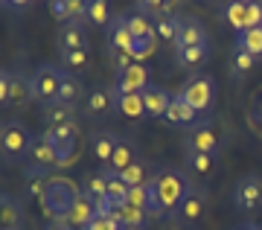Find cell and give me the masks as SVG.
Segmentation results:
<instances>
[{
	"instance_id": "6da1fadb",
	"label": "cell",
	"mask_w": 262,
	"mask_h": 230,
	"mask_svg": "<svg viewBox=\"0 0 262 230\" xmlns=\"http://www.w3.org/2000/svg\"><path fill=\"white\" fill-rule=\"evenodd\" d=\"M151 186H155V195L160 201L163 219H178L181 204L187 201V195L192 193L187 172L175 169V166H158L155 175H151Z\"/></svg>"
},
{
	"instance_id": "7a4b0ae2",
	"label": "cell",
	"mask_w": 262,
	"mask_h": 230,
	"mask_svg": "<svg viewBox=\"0 0 262 230\" xmlns=\"http://www.w3.org/2000/svg\"><path fill=\"white\" fill-rule=\"evenodd\" d=\"M32 140H35V134L29 131V126L24 120L12 117V120L0 122V157L9 166H24Z\"/></svg>"
},
{
	"instance_id": "3957f363",
	"label": "cell",
	"mask_w": 262,
	"mask_h": 230,
	"mask_svg": "<svg viewBox=\"0 0 262 230\" xmlns=\"http://www.w3.org/2000/svg\"><path fill=\"white\" fill-rule=\"evenodd\" d=\"M79 195H82V190L67 175H50V184H47V193H44L41 207H44L50 221H61L70 213V207L79 201Z\"/></svg>"
},
{
	"instance_id": "277c9868",
	"label": "cell",
	"mask_w": 262,
	"mask_h": 230,
	"mask_svg": "<svg viewBox=\"0 0 262 230\" xmlns=\"http://www.w3.org/2000/svg\"><path fill=\"white\" fill-rule=\"evenodd\" d=\"M53 169H58V152L53 149L47 134H38V137L32 140V146H29L27 160H24V178H29V175L50 178Z\"/></svg>"
},
{
	"instance_id": "5b68a950",
	"label": "cell",
	"mask_w": 262,
	"mask_h": 230,
	"mask_svg": "<svg viewBox=\"0 0 262 230\" xmlns=\"http://www.w3.org/2000/svg\"><path fill=\"white\" fill-rule=\"evenodd\" d=\"M178 93L195 114H204V111H210L215 105V79L210 73H195L189 76L187 85Z\"/></svg>"
},
{
	"instance_id": "8992f818",
	"label": "cell",
	"mask_w": 262,
	"mask_h": 230,
	"mask_svg": "<svg viewBox=\"0 0 262 230\" xmlns=\"http://www.w3.org/2000/svg\"><path fill=\"white\" fill-rule=\"evenodd\" d=\"M222 143H225V137L219 134V129H215L210 120H198L184 131V149H187V152L215 155V152L222 149Z\"/></svg>"
},
{
	"instance_id": "52a82bcc",
	"label": "cell",
	"mask_w": 262,
	"mask_h": 230,
	"mask_svg": "<svg viewBox=\"0 0 262 230\" xmlns=\"http://www.w3.org/2000/svg\"><path fill=\"white\" fill-rule=\"evenodd\" d=\"M61 76H64L61 67H56V65H38L35 73L29 76V91H32V99L44 102V105L56 102L58 99V88H61Z\"/></svg>"
},
{
	"instance_id": "ba28073f",
	"label": "cell",
	"mask_w": 262,
	"mask_h": 230,
	"mask_svg": "<svg viewBox=\"0 0 262 230\" xmlns=\"http://www.w3.org/2000/svg\"><path fill=\"white\" fill-rule=\"evenodd\" d=\"M233 207L245 216L262 210V175L259 172H245L233 184Z\"/></svg>"
},
{
	"instance_id": "9c48e42d",
	"label": "cell",
	"mask_w": 262,
	"mask_h": 230,
	"mask_svg": "<svg viewBox=\"0 0 262 230\" xmlns=\"http://www.w3.org/2000/svg\"><path fill=\"white\" fill-rule=\"evenodd\" d=\"M222 18L236 29V35L245 32V29L262 27V3L256 0H233L222 9Z\"/></svg>"
},
{
	"instance_id": "30bf717a",
	"label": "cell",
	"mask_w": 262,
	"mask_h": 230,
	"mask_svg": "<svg viewBox=\"0 0 262 230\" xmlns=\"http://www.w3.org/2000/svg\"><path fill=\"white\" fill-rule=\"evenodd\" d=\"M114 111H117V93H114V88L108 85V88H91V91L84 93V108L82 114L88 117V120H105V117H111Z\"/></svg>"
},
{
	"instance_id": "8fae6325",
	"label": "cell",
	"mask_w": 262,
	"mask_h": 230,
	"mask_svg": "<svg viewBox=\"0 0 262 230\" xmlns=\"http://www.w3.org/2000/svg\"><path fill=\"white\" fill-rule=\"evenodd\" d=\"M151 85V73L146 65H131L114 76V93H143Z\"/></svg>"
},
{
	"instance_id": "7c38bea8",
	"label": "cell",
	"mask_w": 262,
	"mask_h": 230,
	"mask_svg": "<svg viewBox=\"0 0 262 230\" xmlns=\"http://www.w3.org/2000/svg\"><path fill=\"white\" fill-rule=\"evenodd\" d=\"M184 47H210V35H207L204 20L195 15H184L178 24V38H175V50Z\"/></svg>"
},
{
	"instance_id": "4fadbf2b",
	"label": "cell",
	"mask_w": 262,
	"mask_h": 230,
	"mask_svg": "<svg viewBox=\"0 0 262 230\" xmlns=\"http://www.w3.org/2000/svg\"><path fill=\"white\" fill-rule=\"evenodd\" d=\"M47 140L53 143V149L58 152V169H64L76 160V140H79V129L76 126H67V129H53L44 131Z\"/></svg>"
},
{
	"instance_id": "5bb4252c",
	"label": "cell",
	"mask_w": 262,
	"mask_h": 230,
	"mask_svg": "<svg viewBox=\"0 0 262 230\" xmlns=\"http://www.w3.org/2000/svg\"><path fill=\"white\" fill-rule=\"evenodd\" d=\"M27 207L20 198L9 193H0V230H24Z\"/></svg>"
},
{
	"instance_id": "9a60e30c",
	"label": "cell",
	"mask_w": 262,
	"mask_h": 230,
	"mask_svg": "<svg viewBox=\"0 0 262 230\" xmlns=\"http://www.w3.org/2000/svg\"><path fill=\"white\" fill-rule=\"evenodd\" d=\"M204 210H207V198L204 193H198V190H192V193L187 195V201L181 204L178 210V227L181 230H192L201 224V219H204Z\"/></svg>"
},
{
	"instance_id": "2e32d148",
	"label": "cell",
	"mask_w": 262,
	"mask_h": 230,
	"mask_svg": "<svg viewBox=\"0 0 262 230\" xmlns=\"http://www.w3.org/2000/svg\"><path fill=\"white\" fill-rule=\"evenodd\" d=\"M108 216L120 224V230H149V224H151L149 216L143 210H137V207H131L128 201L111 204V213H108Z\"/></svg>"
},
{
	"instance_id": "e0dca14e",
	"label": "cell",
	"mask_w": 262,
	"mask_h": 230,
	"mask_svg": "<svg viewBox=\"0 0 262 230\" xmlns=\"http://www.w3.org/2000/svg\"><path fill=\"white\" fill-rule=\"evenodd\" d=\"M73 50H82V53L91 50V38L79 20L61 24V29H58V53H73Z\"/></svg>"
},
{
	"instance_id": "ac0fdd59",
	"label": "cell",
	"mask_w": 262,
	"mask_h": 230,
	"mask_svg": "<svg viewBox=\"0 0 262 230\" xmlns=\"http://www.w3.org/2000/svg\"><path fill=\"white\" fill-rule=\"evenodd\" d=\"M128 204L137 207V210H143L149 219H163V210H160V201H158V195H155L151 181L146 186H134L128 193Z\"/></svg>"
},
{
	"instance_id": "d6986e66",
	"label": "cell",
	"mask_w": 262,
	"mask_h": 230,
	"mask_svg": "<svg viewBox=\"0 0 262 230\" xmlns=\"http://www.w3.org/2000/svg\"><path fill=\"white\" fill-rule=\"evenodd\" d=\"M143 105H146V117L160 120V117H166L169 105H172V93L166 88H160V85H149L143 91Z\"/></svg>"
},
{
	"instance_id": "ffe728a7",
	"label": "cell",
	"mask_w": 262,
	"mask_h": 230,
	"mask_svg": "<svg viewBox=\"0 0 262 230\" xmlns=\"http://www.w3.org/2000/svg\"><path fill=\"white\" fill-rule=\"evenodd\" d=\"M108 53H128L131 55V44H134V35L128 32V27H125V18L122 15H114L111 27H108Z\"/></svg>"
},
{
	"instance_id": "44dd1931",
	"label": "cell",
	"mask_w": 262,
	"mask_h": 230,
	"mask_svg": "<svg viewBox=\"0 0 262 230\" xmlns=\"http://www.w3.org/2000/svg\"><path fill=\"white\" fill-rule=\"evenodd\" d=\"M41 122L47 126V131L76 126V108L61 105V102H50V105H44V111H41Z\"/></svg>"
},
{
	"instance_id": "7402d4cb",
	"label": "cell",
	"mask_w": 262,
	"mask_h": 230,
	"mask_svg": "<svg viewBox=\"0 0 262 230\" xmlns=\"http://www.w3.org/2000/svg\"><path fill=\"white\" fill-rule=\"evenodd\" d=\"M96 219V204L91 201V198H84V195H79V201L70 207V213H67L64 219V224L67 227H73V230H84L91 221Z\"/></svg>"
},
{
	"instance_id": "603a6c76",
	"label": "cell",
	"mask_w": 262,
	"mask_h": 230,
	"mask_svg": "<svg viewBox=\"0 0 262 230\" xmlns=\"http://www.w3.org/2000/svg\"><path fill=\"white\" fill-rule=\"evenodd\" d=\"M117 140H120V134H114V131H108V129H99V131L91 134V152H94V157L102 166L111 163L114 149H117Z\"/></svg>"
},
{
	"instance_id": "cb8c5ba5",
	"label": "cell",
	"mask_w": 262,
	"mask_h": 230,
	"mask_svg": "<svg viewBox=\"0 0 262 230\" xmlns=\"http://www.w3.org/2000/svg\"><path fill=\"white\" fill-rule=\"evenodd\" d=\"M137 157H140V155H137V146H134L128 137H120V140H117V149H114L111 163L105 166V169H108V172H114V175H122V172H125L134 160H137Z\"/></svg>"
},
{
	"instance_id": "d4e9b609",
	"label": "cell",
	"mask_w": 262,
	"mask_h": 230,
	"mask_svg": "<svg viewBox=\"0 0 262 230\" xmlns=\"http://www.w3.org/2000/svg\"><path fill=\"white\" fill-rule=\"evenodd\" d=\"M210 61V47H184L175 50V65L181 70H201Z\"/></svg>"
},
{
	"instance_id": "484cf974",
	"label": "cell",
	"mask_w": 262,
	"mask_h": 230,
	"mask_svg": "<svg viewBox=\"0 0 262 230\" xmlns=\"http://www.w3.org/2000/svg\"><path fill=\"white\" fill-rule=\"evenodd\" d=\"M84 6H88L84 0H53L50 3V12L61 24H73V20L84 18Z\"/></svg>"
},
{
	"instance_id": "4316f807",
	"label": "cell",
	"mask_w": 262,
	"mask_h": 230,
	"mask_svg": "<svg viewBox=\"0 0 262 230\" xmlns=\"http://www.w3.org/2000/svg\"><path fill=\"white\" fill-rule=\"evenodd\" d=\"M166 122H172V126H192V122H198V114L192 108H189L187 102H184V96L181 93H175L172 96V105H169V111H166V117H163Z\"/></svg>"
},
{
	"instance_id": "83f0119b",
	"label": "cell",
	"mask_w": 262,
	"mask_h": 230,
	"mask_svg": "<svg viewBox=\"0 0 262 230\" xmlns=\"http://www.w3.org/2000/svg\"><path fill=\"white\" fill-rule=\"evenodd\" d=\"M184 166H187V175L210 178V175L215 172V155H198V152H187V155H184Z\"/></svg>"
},
{
	"instance_id": "f1b7e54d",
	"label": "cell",
	"mask_w": 262,
	"mask_h": 230,
	"mask_svg": "<svg viewBox=\"0 0 262 230\" xmlns=\"http://www.w3.org/2000/svg\"><path fill=\"white\" fill-rule=\"evenodd\" d=\"M178 3H169V0H140L134 12H140L146 15L149 20H160V18H172V15H178Z\"/></svg>"
},
{
	"instance_id": "f546056e",
	"label": "cell",
	"mask_w": 262,
	"mask_h": 230,
	"mask_svg": "<svg viewBox=\"0 0 262 230\" xmlns=\"http://www.w3.org/2000/svg\"><path fill=\"white\" fill-rule=\"evenodd\" d=\"M151 175H155L151 163H149V160H143V157H137V160H134V163H131L120 178L131 186V190H134V186H146V184L151 181Z\"/></svg>"
},
{
	"instance_id": "4dcf8cb0",
	"label": "cell",
	"mask_w": 262,
	"mask_h": 230,
	"mask_svg": "<svg viewBox=\"0 0 262 230\" xmlns=\"http://www.w3.org/2000/svg\"><path fill=\"white\" fill-rule=\"evenodd\" d=\"M117 111L128 120H143L146 117V105H143V93H117Z\"/></svg>"
},
{
	"instance_id": "1f68e13d",
	"label": "cell",
	"mask_w": 262,
	"mask_h": 230,
	"mask_svg": "<svg viewBox=\"0 0 262 230\" xmlns=\"http://www.w3.org/2000/svg\"><path fill=\"white\" fill-rule=\"evenodd\" d=\"M82 195L84 198H91V201H102V198H108V181H105V175L102 172H91V175H84V181H82Z\"/></svg>"
},
{
	"instance_id": "d6a6232c",
	"label": "cell",
	"mask_w": 262,
	"mask_h": 230,
	"mask_svg": "<svg viewBox=\"0 0 262 230\" xmlns=\"http://www.w3.org/2000/svg\"><path fill=\"white\" fill-rule=\"evenodd\" d=\"M84 20L94 24V27H111L114 12L105 0H88V6H84Z\"/></svg>"
},
{
	"instance_id": "836d02e7",
	"label": "cell",
	"mask_w": 262,
	"mask_h": 230,
	"mask_svg": "<svg viewBox=\"0 0 262 230\" xmlns=\"http://www.w3.org/2000/svg\"><path fill=\"white\" fill-rule=\"evenodd\" d=\"M79 99H82V82H79L73 73H67V70H64V76H61V88H58V99H56V102H61V105H70V108H73Z\"/></svg>"
},
{
	"instance_id": "e575fe53",
	"label": "cell",
	"mask_w": 262,
	"mask_h": 230,
	"mask_svg": "<svg viewBox=\"0 0 262 230\" xmlns=\"http://www.w3.org/2000/svg\"><path fill=\"white\" fill-rule=\"evenodd\" d=\"M122 18H125V27H128V32L134 38H158V32H155V20H149L146 15L131 12V15H122Z\"/></svg>"
},
{
	"instance_id": "d590c367",
	"label": "cell",
	"mask_w": 262,
	"mask_h": 230,
	"mask_svg": "<svg viewBox=\"0 0 262 230\" xmlns=\"http://www.w3.org/2000/svg\"><path fill=\"white\" fill-rule=\"evenodd\" d=\"M236 50H245V53L262 58V27H253V29H245L236 35Z\"/></svg>"
},
{
	"instance_id": "8d00e7d4",
	"label": "cell",
	"mask_w": 262,
	"mask_h": 230,
	"mask_svg": "<svg viewBox=\"0 0 262 230\" xmlns=\"http://www.w3.org/2000/svg\"><path fill=\"white\" fill-rule=\"evenodd\" d=\"M47 184H50V178H41V175L24 178V186H20V201H44Z\"/></svg>"
},
{
	"instance_id": "74e56055",
	"label": "cell",
	"mask_w": 262,
	"mask_h": 230,
	"mask_svg": "<svg viewBox=\"0 0 262 230\" xmlns=\"http://www.w3.org/2000/svg\"><path fill=\"white\" fill-rule=\"evenodd\" d=\"M32 99V91H29V76L24 73H12L9 79V105H24V102Z\"/></svg>"
},
{
	"instance_id": "f35d334b",
	"label": "cell",
	"mask_w": 262,
	"mask_h": 230,
	"mask_svg": "<svg viewBox=\"0 0 262 230\" xmlns=\"http://www.w3.org/2000/svg\"><path fill=\"white\" fill-rule=\"evenodd\" d=\"M105 175V181H108V201H114V204H122V201H128V193H131V186L122 181L120 175H114V172H108V169H99Z\"/></svg>"
},
{
	"instance_id": "ab89813d",
	"label": "cell",
	"mask_w": 262,
	"mask_h": 230,
	"mask_svg": "<svg viewBox=\"0 0 262 230\" xmlns=\"http://www.w3.org/2000/svg\"><path fill=\"white\" fill-rule=\"evenodd\" d=\"M256 65H259V58H256V55L245 53V50H233V58H230V73H233L236 79H245V76L251 73Z\"/></svg>"
},
{
	"instance_id": "60d3db41",
	"label": "cell",
	"mask_w": 262,
	"mask_h": 230,
	"mask_svg": "<svg viewBox=\"0 0 262 230\" xmlns=\"http://www.w3.org/2000/svg\"><path fill=\"white\" fill-rule=\"evenodd\" d=\"M178 24H181L178 15L155 20V32H158V41H172V44H175V38H178Z\"/></svg>"
},
{
	"instance_id": "b9f144b4",
	"label": "cell",
	"mask_w": 262,
	"mask_h": 230,
	"mask_svg": "<svg viewBox=\"0 0 262 230\" xmlns=\"http://www.w3.org/2000/svg\"><path fill=\"white\" fill-rule=\"evenodd\" d=\"M58 61H61V70H84L91 65V55L73 50V53H58Z\"/></svg>"
},
{
	"instance_id": "7bdbcfd3",
	"label": "cell",
	"mask_w": 262,
	"mask_h": 230,
	"mask_svg": "<svg viewBox=\"0 0 262 230\" xmlns=\"http://www.w3.org/2000/svg\"><path fill=\"white\" fill-rule=\"evenodd\" d=\"M84 230H120V224H117L111 216H96V219L91 221Z\"/></svg>"
},
{
	"instance_id": "ee69618b",
	"label": "cell",
	"mask_w": 262,
	"mask_h": 230,
	"mask_svg": "<svg viewBox=\"0 0 262 230\" xmlns=\"http://www.w3.org/2000/svg\"><path fill=\"white\" fill-rule=\"evenodd\" d=\"M9 79H12L9 70H0V108L9 105Z\"/></svg>"
},
{
	"instance_id": "f6af8a7d",
	"label": "cell",
	"mask_w": 262,
	"mask_h": 230,
	"mask_svg": "<svg viewBox=\"0 0 262 230\" xmlns=\"http://www.w3.org/2000/svg\"><path fill=\"white\" fill-rule=\"evenodd\" d=\"M41 230H73V227H67L64 221H47Z\"/></svg>"
},
{
	"instance_id": "bcb514c9",
	"label": "cell",
	"mask_w": 262,
	"mask_h": 230,
	"mask_svg": "<svg viewBox=\"0 0 262 230\" xmlns=\"http://www.w3.org/2000/svg\"><path fill=\"white\" fill-rule=\"evenodd\" d=\"M236 230H262L259 224H253V221H245V224H239Z\"/></svg>"
}]
</instances>
